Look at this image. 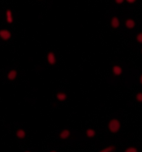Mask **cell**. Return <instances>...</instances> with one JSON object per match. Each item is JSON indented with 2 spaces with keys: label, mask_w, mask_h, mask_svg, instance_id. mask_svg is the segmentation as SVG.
Returning <instances> with one entry per match:
<instances>
[{
  "label": "cell",
  "mask_w": 142,
  "mask_h": 152,
  "mask_svg": "<svg viewBox=\"0 0 142 152\" xmlns=\"http://www.w3.org/2000/svg\"><path fill=\"white\" fill-rule=\"evenodd\" d=\"M138 150L134 146H130L129 147L127 148L124 150V152H138Z\"/></svg>",
  "instance_id": "obj_14"
},
{
  "label": "cell",
  "mask_w": 142,
  "mask_h": 152,
  "mask_svg": "<svg viewBox=\"0 0 142 152\" xmlns=\"http://www.w3.org/2000/svg\"><path fill=\"white\" fill-rule=\"evenodd\" d=\"M120 21L119 18L116 16H113L111 18L110 21V25L113 28L117 29L120 26Z\"/></svg>",
  "instance_id": "obj_7"
},
{
  "label": "cell",
  "mask_w": 142,
  "mask_h": 152,
  "mask_svg": "<svg viewBox=\"0 0 142 152\" xmlns=\"http://www.w3.org/2000/svg\"><path fill=\"white\" fill-rule=\"evenodd\" d=\"M141 53H142V48H141Z\"/></svg>",
  "instance_id": "obj_22"
},
{
  "label": "cell",
  "mask_w": 142,
  "mask_h": 152,
  "mask_svg": "<svg viewBox=\"0 0 142 152\" xmlns=\"http://www.w3.org/2000/svg\"><path fill=\"white\" fill-rule=\"evenodd\" d=\"M115 4L117 5H120L124 2V0H114Z\"/></svg>",
  "instance_id": "obj_17"
},
{
  "label": "cell",
  "mask_w": 142,
  "mask_h": 152,
  "mask_svg": "<svg viewBox=\"0 0 142 152\" xmlns=\"http://www.w3.org/2000/svg\"><path fill=\"white\" fill-rule=\"evenodd\" d=\"M18 75V72L17 70L12 69L8 72L7 75V78L10 82H13L17 78Z\"/></svg>",
  "instance_id": "obj_6"
},
{
  "label": "cell",
  "mask_w": 142,
  "mask_h": 152,
  "mask_svg": "<svg viewBox=\"0 0 142 152\" xmlns=\"http://www.w3.org/2000/svg\"><path fill=\"white\" fill-rule=\"evenodd\" d=\"M5 20L8 25H12L14 23V16L13 11L11 9H7L5 11Z\"/></svg>",
  "instance_id": "obj_5"
},
{
  "label": "cell",
  "mask_w": 142,
  "mask_h": 152,
  "mask_svg": "<svg viewBox=\"0 0 142 152\" xmlns=\"http://www.w3.org/2000/svg\"><path fill=\"white\" fill-rule=\"evenodd\" d=\"M136 40L139 44H142V32L139 33L136 35Z\"/></svg>",
  "instance_id": "obj_16"
},
{
  "label": "cell",
  "mask_w": 142,
  "mask_h": 152,
  "mask_svg": "<svg viewBox=\"0 0 142 152\" xmlns=\"http://www.w3.org/2000/svg\"><path fill=\"white\" fill-rule=\"evenodd\" d=\"M72 136V133L69 129L65 128L61 130L58 134L59 139L62 140H67L70 139Z\"/></svg>",
  "instance_id": "obj_3"
},
{
  "label": "cell",
  "mask_w": 142,
  "mask_h": 152,
  "mask_svg": "<svg viewBox=\"0 0 142 152\" xmlns=\"http://www.w3.org/2000/svg\"><path fill=\"white\" fill-rule=\"evenodd\" d=\"M135 100L138 103H142V92H139L135 95Z\"/></svg>",
  "instance_id": "obj_15"
},
{
  "label": "cell",
  "mask_w": 142,
  "mask_h": 152,
  "mask_svg": "<svg viewBox=\"0 0 142 152\" xmlns=\"http://www.w3.org/2000/svg\"><path fill=\"white\" fill-rule=\"evenodd\" d=\"M107 126L109 132L113 134H116L120 130L121 124L118 119L113 118L108 121Z\"/></svg>",
  "instance_id": "obj_1"
},
{
  "label": "cell",
  "mask_w": 142,
  "mask_h": 152,
  "mask_svg": "<svg viewBox=\"0 0 142 152\" xmlns=\"http://www.w3.org/2000/svg\"><path fill=\"white\" fill-rule=\"evenodd\" d=\"M50 152H57V151L56 150H51V151H50Z\"/></svg>",
  "instance_id": "obj_20"
},
{
  "label": "cell",
  "mask_w": 142,
  "mask_h": 152,
  "mask_svg": "<svg viewBox=\"0 0 142 152\" xmlns=\"http://www.w3.org/2000/svg\"><path fill=\"white\" fill-rule=\"evenodd\" d=\"M46 59L49 65L54 66L57 64V57L55 52L50 51L48 52L46 56Z\"/></svg>",
  "instance_id": "obj_4"
},
{
  "label": "cell",
  "mask_w": 142,
  "mask_h": 152,
  "mask_svg": "<svg viewBox=\"0 0 142 152\" xmlns=\"http://www.w3.org/2000/svg\"><path fill=\"white\" fill-rule=\"evenodd\" d=\"M117 149L115 146L114 145H108L106 148L101 150L100 152H115L116 151Z\"/></svg>",
  "instance_id": "obj_13"
},
{
  "label": "cell",
  "mask_w": 142,
  "mask_h": 152,
  "mask_svg": "<svg viewBox=\"0 0 142 152\" xmlns=\"http://www.w3.org/2000/svg\"><path fill=\"white\" fill-rule=\"evenodd\" d=\"M0 35L1 39L3 42H8L12 39L13 34L11 31L9 29L3 28L1 30Z\"/></svg>",
  "instance_id": "obj_2"
},
{
  "label": "cell",
  "mask_w": 142,
  "mask_h": 152,
  "mask_svg": "<svg viewBox=\"0 0 142 152\" xmlns=\"http://www.w3.org/2000/svg\"><path fill=\"white\" fill-rule=\"evenodd\" d=\"M124 25L127 29L129 30L133 29L135 26V21L132 18H127L125 21Z\"/></svg>",
  "instance_id": "obj_8"
},
{
  "label": "cell",
  "mask_w": 142,
  "mask_h": 152,
  "mask_svg": "<svg viewBox=\"0 0 142 152\" xmlns=\"http://www.w3.org/2000/svg\"><path fill=\"white\" fill-rule=\"evenodd\" d=\"M38 1H41V0H38Z\"/></svg>",
  "instance_id": "obj_23"
},
{
  "label": "cell",
  "mask_w": 142,
  "mask_h": 152,
  "mask_svg": "<svg viewBox=\"0 0 142 152\" xmlns=\"http://www.w3.org/2000/svg\"><path fill=\"white\" fill-rule=\"evenodd\" d=\"M85 135L87 138H93L96 136V130L93 128H88L85 130Z\"/></svg>",
  "instance_id": "obj_12"
},
{
  "label": "cell",
  "mask_w": 142,
  "mask_h": 152,
  "mask_svg": "<svg viewBox=\"0 0 142 152\" xmlns=\"http://www.w3.org/2000/svg\"><path fill=\"white\" fill-rule=\"evenodd\" d=\"M112 71L113 76L118 77L122 75L123 73V69L120 66L114 65L112 67Z\"/></svg>",
  "instance_id": "obj_9"
},
{
  "label": "cell",
  "mask_w": 142,
  "mask_h": 152,
  "mask_svg": "<svg viewBox=\"0 0 142 152\" xmlns=\"http://www.w3.org/2000/svg\"><path fill=\"white\" fill-rule=\"evenodd\" d=\"M16 135L18 140H23L26 137V132L25 130L23 128H19L16 131Z\"/></svg>",
  "instance_id": "obj_10"
},
{
  "label": "cell",
  "mask_w": 142,
  "mask_h": 152,
  "mask_svg": "<svg viewBox=\"0 0 142 152\" xmlns=\"http://www.w3.org/2000/svg\"><path fill=\"white\" fill-rule=\"evenodd\" d=\"M56 97L59 101L63 102L67 100L68 96L65 92L62 91H59L56 94Z\"/></svg>",
  "instance_id": "obj_11"
},
{
  "label": "cell",
  "mask_w": 142,
  "mask_h": 152,
  "mask_svg": "<svg viewBox=\"0 0 142 152\" xmlns=\"http://www.w3.org/2000/svg\"><path fill=\"white\" fill-rule=\"evenodd\" d=\"M139 83L141 85H142V74H141L139 79Z\"/></svg>",
  "instance_id": "obj_19"
},
{
  "label": "cell",
  "mask_w": 142,
  "mask_h": 152,
  "mask_svg": "<svg viewBox=\"0 0 142 152\" xmlns=\"http://www.w3.org/2000/svg\"><path fill=\"white\" fill-rule=\"evenodd\" d=\"M25 152H30V151H29V150H26V151H25Z\"/></svg>",
  "instance_id": "obj_21"
},
{
  "label": "cell",
  "mask_w": 142,
  "mask_h": 152,
  "mask_svg": "<svg viewBox=\"0 0 142 152\" xmlns=\"http://www.w3.org/2000/svg\"><path fill=\"white\" fill-rule=\"evenodd\" d=\"M125 1L128 4H133L135 3L137 0H125Z\"/></svg>",
  "instance_id": "obj_18"
}]
</instances>
